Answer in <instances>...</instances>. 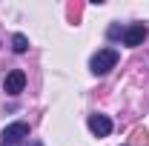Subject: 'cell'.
I'll return each mask as SVG.
<instances>
[{
    "mask_svg": "<svg viewBox=\"0 0 149 146\" xmlns=\"http://www.w3.org/2000/svg\"><path fill=\"white\" fill-rule=\"evenodd\" d=\"M115 63H118V52H115V49H100V52L92 57L89 66H92L95 74H106L109 69H115Z\"/></svg>",
    "mask_w": 149,
    "mask_h": 146,
    "instance_id": "1",
    "label": "cell"
},
{
    "mask_svg": "<svg viewBox=\"0 0 149 146\" xmlns=\"http://www.w3.org/2000/svg\"><path fill=\"white\" fill-rule=\"evenodd\" d=\"M23 138H29V123H12L3 129V146H17Z\"/></svg>",
    "mask_w": 149,
    "mask_h": 146,
    "instance_id": "2",
    "label": "cell"
},
{
    "mask_svg": "<svg viewBox=\"0 0 149 146\" xmlns=\"http://www.w3.org/2000/svg\"><path fill=\"white\" fill-rule=\"evenodd\" d=\"M23 86H26V74L20 72V69L9 72V74H6V80H3L6 95H20V92H23Z\"/></svg>",
    "mask_w": 149,
    "mask_h": 146,
    "instance_id": "3",
    "label": "cell"
},
{
    "mask_svg": "<svg viewBox=\"0 0 149 146\" xmlns=\"http://www.w3.org/2000/svg\"><path fill=\"white\" fill-rule=\"evenodd\" d=\"M146 37V26L143 23H132L129 29H123V46H141Z\"/></svg>",
    "mask_w": 149,
    "mask_h": 146,
    "instance_id": "4",
    "label": "cell"
},
{
    "mask_svg": "<svg viewBox=\"0 0 149 146\" xmlns=\"http://www.w3.org/2000/svg\"><path fill=\"white\" fill-rule=\"evenodd\" d=\"M89 129H92L97 138H106L112 132V120L106 115H89Z\"/></svg>",
    "mask_w": 149,
    "mask_h": 146,
    "instance_id": "5",
    "label": "cell"
},
{
    "mask_svg": "<svg viewBox=\"0 0 149 146\" xmlns=\"http://www.w3.org/2000/svg\"><path fill=\"white\" fill-rule=\"evenodd\" d=\"M12 49H15L17 55H23V52L29 49V40H26V35H15V37H12Z\"/></svg>",
    "mask_w": 149,
    "mask_h": 146,
    "instance_id": "6",
    "label": "cell"
},
{
    "mask_svg": "<svg viewBox=\"0 0 149 146\" xmlns=\"http://www.w3.org/2000/svg\"><path fill=\"white\" fill-rule=\"evenodd\" d=\"M135 143H143V146H146L149 143V135H146V132H135Z\"/></svg>",
    "mask_w": 149,
    "mask_h": 146,
    "instance_id": "7",
    "label": "cell"
}]
</instances>
